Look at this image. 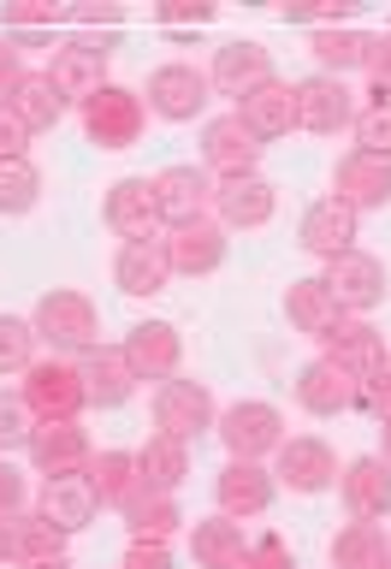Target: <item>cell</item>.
I'll list each match as a JSON object with an SVG mask.
<instances>
[{
  "instance_id": "obj_1",
  "label": "cell",
  "mask_w": 391,
  "mask_h": 569,
  "mask_svg": "<svg viewBox=\"0 0 391 569\" xmlns=\"http://www.w3.org/2000/svg\"><path fill=\"white\" fill-rule=\"evenodd\" d=\"M24 403L36 421H78L89 409V391H83V362H71V356H36L24 368Z\"/></svg>"
},
{
  "instance_id": "obj_2",
  "label": "cell",
  "mask_w": 391,
  "mask_h": 569,
  "mask_svg": "<svg viewBox=\"0 0 391 569\" xmlns=\"http://www.w3.org/2000/svg\"><path fill=\"white\" fill-rule=\"evenodd\" d=\"M213 433L225 439V451L238 462H261V457H273L284 445V409L267 403V398H238V403L220 409Z\"/></svg>"
},
{
  "instance_id": "obj_3",
  "label": "cell",
  "mask_w": 391,
  "mask_h": 569,
  "mask_svg": "<svg viewBox=\"0 0 391 569\" xmlns=\"http://www.w3.org/2000/svg\"><path fill=\"white\" fill-rule=\"evenodd\" d=\"M30 327H36V338H48L60 356H66V350L89 356V350L101 345V309H96L83 291H48L42 302H36Z\"/></svg>"
},
{
  "instance_id": "obj_4",
  "label": "cell",
  "mask_w": 391,
  "mask_h": 569,
  "mask_svg": "<svg viewBox=\"0 0 391 569\" xmlns=\"http://www.w3.org/2000/svg\"><path fill=\"white\" fill-rule=\"evenodd\" d=\"M78 113H83V137L96 142V149H131L142 137V124H149V101L124 83H107L78 107Z\"/></svg>"
},
{
  "instance_id": "obj_5",
  "label": "cell",
  "mask_w": 391,
  "mask_h": 569,
  "mask_svg": "<svg viewBox=\"0 0 391 569\" xmlns=\"http://www.w3.org/2000/svg\"><path fill=\"white\" fill-rule=\"evenodd\" d=\"M327 291L338 302V315H373L385 302L391 291V279H385V261L380 256H368V249H344V256H332L327 261Z\"/></svg>"
},
{
  "instance_id": "obj_6",
  "label": "cell",
  "mask_w": 391,
  "mask_h": 569,
  "mask_svg": "<svg viewBox=\"0 0 391 569\" xmlns=\"http://www.w3.org/2000/svg\"><path fill=\"white\" fill-rule=\"evenodd\" d=\"M107 42H96V36H66V42H53L48 53V83L60 89V101H89L96 89H107Z\"/></svg>"
},
{
  "instance_id": "obj_7",
  "label": "cell",
  "mask_w": 391,
  "mask_h": 569,
  "mask_svg": "<svg viewBox=\"0 0 391 569\" xmlns=\"http://www.w3.org/2000/svg\"><path fill=\"white\" fill-rule=\"evenodd\" d=\"M208 96H213L208 71H196L190 60L154 66V71H149V89H142L149 113H154V119H167V124H190V119L208 107Z\"/></svg>"
},
{
  "instance_id": "obj_8",
  "label": "cell",
  "mask_w": 391,
  "mask_h": 569,
  "mask_svg": "<svg viewBox=\"0 0 391 569\" xmlns=\"http://www.w3.org/2000/svg\"><path fill=\"white\" fill-rule=\"evenodd\" d=\"M213 421H220V409H213V391L202 380H178V373H172V380L154 386V427L167 439L190 445V439H202Z\"/></svg>"
},
{
  "instance_id": "obj_9",
  "label": "cell",
  "mask_w": 391,
  "mask_h": 569,
  "mask_svg": "<svg viewBox=\"0 0 391 569\" xmlns=\"http://www.w3.org/2000/svg\"><path fill=\"white\" fill-rule=\"evenodd\" d=\"M231 113H238L243 131L267 149V142H279V137L297 131V83L291 78H267V83L249 89V96H238Z\"/></svg>"
},
{
  "instance_id": "obj_10",
  "label": "cell",
  "mask_w": 391,
  "mask_h": 569,
  "mask_svg": "<svg viewBox=\"0 0 391 569\" xmlns=\"http://www.w3.org/2000/svg\"><path fill=\"white\" fill-rule=\"evenodd\" d=\"M124 362H131V373H137V386L142 380H172L178 373V362H184V332L172 327V320H137L131 332H124Z\"/></svg>"
},
{
  "instance_id": "obj_11",
  "label": "cell",
  "mask_w": 391,
  "mask_h": 569,
  "mask_svg": "<svg viewBox=\"0 0 391 569\" xmlns=\"http://www.w3.org/2000/svg\"><path fill=\"white\" fill-rule=\"evenodd\" d=\"M202 172L208 178H249L261 172V142L243 131L238 113H220L202 124Z\"/></svg>"
},
{
  "instance_id": "obj_12",
  "label": "cell",
  "mask_w": 391,
  "mask_h": 569,
  "mask_svg": "<svg viewBox=\"0 0 391 569\" xmlns=\"http://www.w3.org/2000/svg\"><path fill=\"white\" fill-rule=\"evenodd\" d=\"M297 124L314 137H338L355 124V96L344 78H327V71H314V78L297 83Z\"/></svg>"
},
{
  "instance_id": "obj_13",
  "label": "cell",
  "mask_w": 391,
  "mask_h": 569,
  "mask_svg": "<svg viewBox=\"0 0 391 569\" xmlns=\"http://www.w3.org/2000/svg\"><path fill=\"white\" fill-rule=\"evenodd\" d=\"M101 220L119 231L124 243L160 238V208H154V178H113L101 196Z\"/></svg>"
},
{
  "instance_id": "obj_14",
  "label": "cell",
  "mask_w": 391,
  "mask_h": 569,
  "mask_svg": "<svg viewBox=\"0 0 391 569\" xmlns=\"http://www.w3.org/2000/svg\"><path fill=\"white\" fill-rule=\"evenodd\" d=\"M273 457H279L273 480H279V487H291V492H302V498L327 492L332 480H338V457H332V445H327V439H314V433L284 439Z\"/></svg>"
},
{
  "instance_id": "obj_15",
  "label": "cell",
  "mask_w": 391,
  "mask_h": 569,
  "mask_svg": "<svg viewBox=\"0 0 391 569\" xmlns=\"http://www.w3.org/2000/svg\"><path fill=\"white\" fill-rule=\"evenodd\" d=\"M267 78H279L273 71V53H267L255 36H231V42H220L213 48V66H208V83L220 89V96H249L255 83H267Z\"/></svg>"
},
{
  "instance_id": "obj_16",
  "label": "cell",
  "mask_w": 391,
  "mask_h": 569,
  "mask_svg": "<svg viewBox=\"0 0 391 569\" xmlns=\"http://www.w3.org/2000/svg\"><path fill=\"white\" fill-rule=\"evenodd\" d=\"M154 208H160V226L208 220V208H213V178H208L202 167H160V172H154Z\"/></svg>"
},
{
  "instance_id": "obj_17",
  "label": "cell",
  "mask_w": 391,
  "mask_h": 569,
  "mask_svg": "<svg viewBox=\"0 0 391 569\" xmlns=\"http://www.w3.org/2000/svg\"><path fill=\"white\" fill-rule=\"evenodd\" d=\"M297 403L309 409V416H344V409L362 403V373L314 356V362H302V373H297Z\"/></svg>"
},
{
  "instance_id": "obj_18",
  "label": "cell",
  "mask_w": 391,
  "mask_h": 569,
  "mask_svg": "<svg viewBox=\"0 0 391 569\" xmlns=\"http://www.w3.org/2000/svg\"><path fill=\"white\" fill-rule=\"evenodd\" d=\"M160 243H167L172 273H184V279H208V273H220V267H225V226L220 220L172 226Z\"/></svg>"
},
{
  "instance_id": "obj_19",
  "label": "cell",
  "mask_w": 391,
  "mask_h": 569,
  "mask_svg": "<svg viewBox=\"0 0 391 569\" xmlns=\"http://www.w3.org/2000/svg\"><path fill=\"white\" fill-rule=\"evenodd\" d=\"M314 345H320V356H327V362L350 368V373H368V368L385 362V338H380V327H373L368 315H338L332 327L314 338Z\"/></svg>"
},
{
  "instance_id": "obj_20",
  "label": "cell",
  "mask_w": 391,
  "mask_h": 569,
  "mask_svg": "<svg viewBox=\"0 0 391 569\" xmlns=\"http://www.w3.org/2000/svg\"><path fill=\"white\" fill-rule=\"evenodd\" d=\"M279 480L273 469H261V462H238L231 457L220 480H213V498H220V516H231V522H249V516H267V505H273Z\"/></svg>"
},
{
  "instance_id": "obj_21",
  "label": "cell",
  "mask_w": 391,
  "mask_h": 569,
  "mask_svg": "<svg viewBox=\"0 0 391 569\" xmlns=\"http://www.w3.org/2000/svg\"><path fill=\"white\" fill-rule=\"evenodd\" d=\"M338 492H344L350 522H380L391 516V462L385 457H355L338 469Z\"/></svg>"
},
{
  "instance_id": "obj_22",
  "label": "cell",
  "mask_w": 391,
  "mask_h": 569,
  "mask_svg": "<svg viewBox=\"0 0 391 569\" xmlns=\"http://www.w3.org/2000/svg\"><path fill=\"white\" fill-rule=\"evenodd\" d=\"M355 213L350 202H338V196H320V202H309V213H302V226H297V243L309 249V256L320 261H332V256H344V249H355Z\"/></svg>"
},
{
  "instance_id": "obj_23",
  "label": "cell",
  "mask_w": 391,
  "mask_h": 569,
  "mask_svg": "<svg viewBox=\"0 0 391 569\" xmlns=\"http://www.w3.org/2000/svg\"><path fill=\"white\" fill-rule=\"evenodd\" d=\"M30 462H36V475H78V469H89V433L78 421H36V433H30Z\"/></svg>"
},
{
  "instance_id": "obj_24",
  "label": "cell",
  "mask_w": 391,
  "mask_h": 569,
  "mask_svg": "<svg viewBox=\"0 0 391 569\" xmlns=\"http://www.w3.org/2000/svg\"><path fill=\"white\" fill-rule=\"evenodd\" d=\"M332 196H338V202H350L355 213L385 208L391 202V160L350 149L344 160H338V172H332Z\"/></svg>"
},
{
  "instance_id": "obj_25",
  "label": "cell",
  "mask_w": 391,
  "mask_h": 569,
  "mask_svg": "<svg viewBox=\"0 0 391 569\" xmlns=\"http://www.w3.org/2000/svg\"><path fill=\"white\" fill-rule=\"evenodd\" d=\"M273 208H279V190L267 184L261 172H249V178H220V184H213V213H220V226L255 231V226L273 220Z\"/></svg>"
},
{
  "instance_id": "obj_26",
  "label": "cell",
  "mask_w": 391,
  "mask_h": 569,
  "mask_svg": "<svg viewBox=\"0 0 391 569\" xmlns=\"http://www.w3.org/2000/svg\"><path fill=\"white\" fill-rule=\"evenodd\" d=\"M36 510H42L60 533H83L101 516V498H96V487H89L83 469L78 475H48L42 480V505H36Z\"/></svg>"
},
{
  "instance_id": "obj_27",
  "label": "cell",
  "mask_w": 391,
  "mask_h": 569,
  "mask_svg": "<svg viewBox=\"0 0 391 569\" xmlns=\"http://www.w3.org/2000/svg\"><path fill=\"white\" fill-rule=\"evenodd\" d=\"M167 279H172V261H167V243H160V238L119 243L113 284H119L124 297H154V291H167Z\"/></svg>"
},
{
  "instance_id": "obj_28",
  "label": "cell",
  "mask_w": 391,
  "mask_h": 569,
  "mask_svg": "<svg viewBox=\"0 0 391 569\" xmlns=\"http://www.w3.org/2000/svg\"><path fill=\"white\" fill-rule=\"evenodd\" d=\"M83 391H89V409H124L131 403L137 373H131L119 345H96L83 356Z\"/></svg>"
},
{
  "instance_id": "obj_29",
  "label": "cell",
  "mask_w": 391,
  "mask_h": 569,
  "mask_svg": "<svg viewBox=\"0 0 391 569\" xmlns=\"http://www.w3.org/2000/svg\"><path fill=\"white\" fill-rule=\"evenodd\" d=\"M66 540H71V533H60L42 510L7 516V563L30 569V563H48V558H66Z\"/></svg>"
},
{
  "instance_id": "obj_30",
  "label": "cell",
  "mask_w": 391,
  "mask_h": 569,
  "mask_svg": "<svg viewBox=\"0 0 391 569\" xmlns=\"http://www.w3.org/2000/svg\"><path fill=\"white\" fill-rule=\"evenodd\" d=\"M137 475H142V487L149 492H172L190 480V445L184 439H167V433H149L137 445Z\"/></svg>"
},
{
  "instance_id": "obj_31",
  "label": "cell",
  "mask_w": 391,
  "mask_h": 569,
  "mask_svg": "<svg viewBox=\"0 0 391 569\" xmlns=\"http://www.w3.org/2000/svg\"><path fill=\"white\" fill-rule=\"evenodd\" d=\"M7 113L24 124L30 137H42V131H53V124H60L66 101H60V89L48 83V71H24V78H18V89L7 96Z\"/></svg>"
},
{
  "instance_id": "obj_32",
  "label": "cell",
  "mask_w": 391,
  "mask_h": 569,
  "mask_svg": "<svg viewBox=\"0 0 391 569\" xmlns=\"http://www.w3.org/2000/svg\"><path fill=\"white\" fill-rule=\"evenodd\" d=\"M243 522H231V516H208V522L190 528V558L196 569H238L243 563Z\"/></svg>"
},
{
  "instance_id": "obj_33",
  "label": "cell",
  "mask_w": 391,
  "mask_h": 569,
  "mask_svg": "<svg viewBox=\"0 0 391 569\" xmlns=\"http://www.w3.org/2000/svg\"><path fill=\"white\" fill-rule=\"evenodd\" d=\"M368 48H373V36L355 30V24H332V30H314V36H309V53L320 60V71H327V78L362 71V66H368Z\"/></svg>"
},
{
  "instance_id": "obj_34",
  "label": "cell",
  "mask_w": 391,
  "mask_h": 569,
  "mask_svg": "<svg viewBox=\"0 0 391 569\" xmlns=\"http://www.w3.org/2000/svg\"><path fill=\"white\" fill-rule=\"evenodd\" d=\"M89 487H96V498L101 505H113V510H124L131 498L142 492V475H137V451H96L89 457Z\"/></svg>"
},
{
  "instance_id": "obj_35",
  "label": "cell",
  "mask_w": 391,
  "mask_h": 569,
  "mask_svg": "<svg viewBox=\"0 0 391 569\" xmlns=\"http://www.w3.org/2000/svg\"><path fill=\"white\" fill-rule=\"evenodd\" d=\"M284 315H291V332L302 338H320L338 320V302L327 291V279H291V291H284Z\"/></svg>"
},
{
  "instance_id": "obj_36",
  "label": "cell",
  "mask_w": 391,
  "mask_h": 569,
  "mask_svg": "<svg viewBox=\"0 0 391 569\" xmlns=\"http://www.w3.org/2000/svg\"><path fill=\"white\" fill-rule=\"evenodd\" d=\"M178 522H184V510H178L172 492H149V487H142L131 505H124V528H131V540H172Z\"/></svg>"
},
{
  "instance_id": "obj_37",
  "label": "cell",
  "mask_w": 391,
  "mask_h": 569,
  "mask_svg": "<svg viewBox=\"0 0 391 569\" xmlns=\"http://www.w3.org/2000/svg\"><path fill=\"white\" fill-rule=\"evenodd\" d=\"M391 558L380 522H344L332 533V569H380Z\"/></svg>"
},
{
  "instance_id": "obj_38",
  "label": "cell",
  "mask_w": 391,
  "mask_h": 569,
  "mask_svg": "<svg viewBox=\"0 0 391 569\" xmlns=\"http://www.w3.org/2000/svg\"><path fill=\"white\" fill-rule=\"evenodd\" d=\"M42 202V172L36 160H0V220H18Z\"/></svg>"
},
{
  "instance_id": "obj_39",
  "label": "cell",
  "mask_w": 391,
  "mask_h": 569,
  "mask_svg": "<svg viewBox=\"0 0 391 569\" xmlns=\"http://www.w3.org/2000/svg\"><path fill=\"white\" fill-rule=\"evenodd\" d=\"M0 24H7V42L12 36L36 42V36H53L66 24V7H53V0H7V7H0Z\"/></svg>"
},
{
  "instance_id": "obj_40",
  "label": "cell",
  "mask_w": 391,
  "mask_h": 569,
  "mask_svg": "<svg viewBox=\"0 0 391 569\" xmlns=\"http://www.w3.org/2000/svg\"><path fill=\"white\" fill-rule=\"evenodd\" d=\"M36 362V327L18 315H0V373H24Z\"/></svg>"
},
{
  "instance_id": "obj_41",
  "label": "cell",
  "mask_w": 391,
  "mask_h": 569,
  "mask_svg": "<svg viewBox=\"0 0 391 569\" xmlns=\"http://www.w3.org/2000/svg\"><path fill=\"white\" fill-rule=\"evenodd\" d=\"M350 131H355V149L362 154H385L391 160V101H368Z\"/></svg>"
},
{
  "instance_id": "obj_42",
  "label": "cell",
  "mask_w": 391,
  "mask_h": 569,
  "mask_svg": "<svg viewBox=\"0 0 391 569\" xmlns=\"http://www.w3.org/2000/svg\"><path fill=\"white\" fill-rule=\"evenodd\" d=\"M30 433H36V416H30L24 391H0V457L30 445Z\"/></svg>"
},
{
  "instance_id": "obj_43",
  "label": "cell",
  "mask_w": 391,
  "mask_h": 569,
  "mask_svg": "<svg viewBox=\"0 0 391 569\" xmlns=\"http://www.w3.org/2000/svg\"><path fill=\"white\" fill-rule=\"evenodd\" d=\"M238 569H297V551L279 540V533H261V540H249L243 563Z\"/></svg>"
},
{
  "instance_id": "obj_44",
  "label": "cell",
  "mask_w": 391,
  "mask_h": 569,
  "mask_svg": "<svg viewBox=\"0 0 391 569\" xmlns=\"http://www.w3.org/2000/svg\"><path fill=\"white\" fill-rule=\"evenodd\" d=\"M368 89H373V101H391V30L385 36H373V48H368Z\"/></svg>"
},
{
  "instance_id": "obj_45",
  "label": "cell",
  "mask_w": 391,
  "mask_h": 569,
  "mask_svg": "<svg viewBox=\"0 0 391 569\" xmlns=\"http://www.w3.org/2000/svg\"><path fill=\"white\" fill-rule=\"evenodd\" d=\"M154 24H167V30H202V24H213V0H196V7H172V0H160Z\"/></svg>"
},
{
  "instance_id": "obj_46",
  "label": "cell",
  "mask_w": 391,
  "mask_h": 569,
  "mask_svg": "<svg viewBox=\"0 0 391 569\" xmlns=\"http://www.w3.org/2000/svg\"><path fill=\"white\" fill-rule=\"evenodd\" d=\"M66 24H78V30H124V7H113V0H101V7H71L66 12Z\"/></svg>"
},
{
  "instance_id": "obj_47",
  "label": "cell",
  "mask_w": 391,
  "mask_h": 569,
  "mask_svg": "<svg viewBox=\"0 0 391 569\" xmlns=\"http://www.w3.org/2000/svg\"><path fill=\"white\" fill-rule=\"evenodd\" d=\"M362 403L373 409V416H391V350H385L380 368L362 373Z\"/></svg>"
},
{
  "instance_id": "obj_48",
  "label": "cell",
  "mask_w": 391,
  "mask_h": 569,
  "mask_svg": "<svg viewBox=\"0 0 391 569\" xmlns=\"http://www.w3.org/2000/svg\"><path fill=\"white\" fill-rule=\"evenodd\" d=\"M24 510V475H18L12 457H0V522Z\"/></svg>"
},
{
  "instance_id": "obj_49",
  "label": "cell",
  "mask_w": 391,
  "mask_h": 569,
  "mask_svg": "<svg viewBox=\"0 0 391 569\" xmlns=\"http://www.w3.org/2000/svg\"><path fill=\"white\" fill-rule=\"evenodd\" d=\"M124 569H172L167 540H131V551H124Z\"/></svg>"
},
{
  "instance_id": "obj_50",
  "label": "cell",
  "mask_w": 391,
  "mask_h": 569,
  "mask_svg": "<svg viewBox=\"0 0 391 569\" xmlns=\"http://www.w3.org/2000/svg\"><path fill=\"white\" fill-rule=\"evenodd\" d=\"M0 160H30V131L0 107Z\"/></svg>"
},
{
  "instance_id": "obj_51",
  "label": "cell",
  "mask_w": 391,
  "mask_h": 569,
  "mask_svg": "<svg viewBox=\"0 0 391 569\" xmlns=\"http://www.w3.org/2000/svg\"><path fill=\"white\" fill-rule=\"evenodd\" d=\"M18 78H24V60H18L12 42H0V107H7V96L18 89Z\"/></svg>"
},
{
  "instance_id": "obj_52",
  "label": "cell",
  "mask_w": 391,
  "mask_h": 569,
  "mask_svg": "<svg viewBox=\"0 0 391 569\" xmlns=\"http://www.w3.org/2000/svg\"><path fill=\"white\" fill-rule=\"evenodd\" d=\"M380 457L391 462V416H380Z\"/></svg>"
},
{
  "instance_id": "obj_53",
  "label": "cell",
  "mask_w": 391,
  "mask_h": 569,
  "mask_svg": "<svg viewBox=\"0 0 391 569\" xmlns=\"http://www.w3.org/2000/svg\"><path fill=\"white\" fill-rule=\"evenodd\" d=\"M30 569H71V558H48V563H30Z\"/></svg>"
},
{
  "instance_id": "obj_54",
  "label": "cell",
  "mask_w": 391,
  "mask_h": 569,
  "mask_svg": "<svg viewBox=\"0 0 391 569\" xmlns=\"http://www.w3.org/2000/svg\"><path fill=\"white\" fill-rule=\"evenodd\" d=\"M0 563H7V522H0Z\"/></svg>"
},
{
  "instance_id": "obj_55",
  "label": "cell",
  "mask_w": 391,
  "mask_h": 569,
  "mask_svg": "<svg viewBox=\"0 0 391 569\" xmlns=\"http://www.w3.org/2000/svg\"><path fill=\"white\" fill-rule=\"evenodd\" d=\"M380 569H391V558H385V563H380Z\"/></svg>"
}]
</instances>
